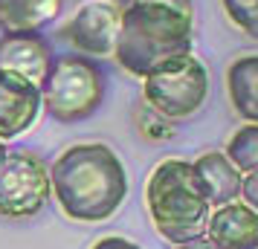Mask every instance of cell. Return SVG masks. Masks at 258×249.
<instances>
[{"instance_id":"cell-1","label":"cell","mask_w":258,"mask_h":249,"mask_svg":"<svg viewBox=\"0 0 258 249\" xmlns=\"http://www.w3.org/2000/svg\"><path fill=\"white\" fill-rule=\"evenodd\" d=\"M191 0H131L122 9L113 58L125 72L148 78L151 72L191 55Z\"/></svg>"},{"instance_id":"cell-8","label":"cell","mask_w":258,"mask_h":249,"mask_svg":"<svg viewBox=\"0 0 258 249\" xmlns=\"http://www.w3.org/2000/svg\"><path fill=\"white\" fill-rule=\"evenodd\" d=\"M41 87L15 72L0 70V139H15L35 125L41 113Z\"/></svg>"},{"instance_id":"cell-20","label":"cell","mask_w":258,"mask_h":249,"mask_svg":"<svg viewBox=\"0 0 258 249\" xmlns=\"http://www.w3.org/2000/svg\"><path fill=\"white\" fill-rule=\"evenodd\" d=\"M6 154H9V151H6V145H3V139H0V162L6 159Z\"/></svg>"},{"instance_id":"cell-5","label":"cell","mask_w":258,"mask_h":249,"mask_svg":"<svg viewBox=\"0 0 258 249\" xmlns=\"http://www.w3.org/2000/svg\"><path fill=\"white\" fill-rule=\"evenodd\" d=\"M142 96H145V105L157 110L160 116L171 122L188 119L203 107L209 96V72L200 58L186 55L142 78Z\"/></svg>"},{"instance_id":"cell-12","label":"cell","mask_w":258,"mask_h":249,"mask_svg":"<svg viewBox=\"0 0 258 249\" xmlns=\"http://www.w3.org/2000/svg\"><path fill=\"white\" fill-rule=\"evenodd\" d=\"M64 9V0H0V29L6 35H35Z\"/></svg>"},{"instance_id":"cell-14","label":"cell","mask_w":258,"mask_h":249,"mask_svg":"<svg viewBox=\"0 0 258 249\" xmlns=\"http://www.w3.org/2000/svg\"><path fill=\"white\" fill-rule=\"evenodd\" d=\"M226 159L238 171H255L258 168V125H244L229 136L226 142Z\"/></svg>"},{"instance_id":"cell-18","label":"cell","mask_w":258,"mask_h":249,"mask_svg":"<svg viewBox=\"0 0 258 249\" xmlns=\"http://www.w3.org/2000/svg\"><path fill=\"white\" fill-rule=\"evenodd\" d=\"M90 249H140L134 240L128 237H119V235H107V237H99Z\"/></svg>"},{"instance_id":"cell-9","label":"cell","mask_w":258,"mask_h":249,"mask_svg":"<svg viewBox=\"0 0 258 249\" xmlns=\"http://www.w3.org/2000/svg\"><path fill=\"white\" fill-rule=\"evenodd\" d=\"M52 47L41 32L35 35H6L0 38V70L15 72L41 87L52 67Z\"/></svg>"},{"instance_id":"cell-15","label":"cell","mask_w":258,"mask_h":249,"mask_svg":"<svg viewBox=\"0 0 258 249\" xmlns=\"http://www.w3.org/2000/svg\"><path fill=\"white\" fill-rule=\"evenodd\" d=\"M223 12L241 32L258 38V0H223Z\"/></svg>"},{"instance_id":"cell-16","label":"cell","mask_w":258,"mask_h":249,"mask_svg":"<svg viewBox=\"0 0 258 249\" xmlns=\"http://www.w3.org/2000/svg\"><path fill=\"white\" fill-rule=\"evenodd\" d=\"M137 128H140V133L145 136V139H168V136H174V125H171V119L160 116L157 110H151V107L145 105L142 107V113H137Z\"/></svg>"},{"instance_id":"cell-11","label":"cell","mask_w":258,"mask_h":249,"mask_svg":"<svg viewBox=\"0 0 258 249\" xmlns=\"http://www.w3.org/2000/svg\"><path fill=\"white\" fill-rule=\"evenodd\" d=\"M195 174H198L200 186H203V194L209 200L212 209L218 206H226V203H235L241 197V171L226 159V154L221 151H209V154H200L195 162Z\"/></svg>"},{"instance_id":"cell-6","label":"cell","mask_w":258,"mask_h":249,"mask_svg":"<svg viewBox=\"0 0 258 249\" xmlns=\"http://www.w3.org/2000/svg\"><path fill=\"white\" fill-rule=\"evenodd\" d=\"M52 197L49 165L32 151L6 154L0 162V217H35Z\"/></svg>"},{"instance_id":"cell-2","label":"cell","mask_w":258,"mask_h":249,"mask_svg":"<svg viewBox=\"0 0 258 249\" xmlns=\"http://www.w3.org/2000/svg\"><path fill=\"white\" fill-rule=\"evenodd\" d=\"M52 197L64 214L79 223H99L113 217L128 197V174L113 148L82 142L67 148L49 165Z\"/></svg>"},{"instance_id":"cell-3","label":"cell","mask_w":258,"mask_h":249,"mask_svg":"<svg viewBox=\"0 0 258 249\" xmlns=\"http://www.w3.org/2000/svg\"><path fill=\"white\" fill-rule=\"evenodd\" d=\"M145 203L154 229L174 246L206 235L212 206L203 194L195 165L186 159H163L145 186Z\"/></svg>"},{"instance_id":"cell-17","label":"cell","mask_w":258,"mask_h":249,"mask_svg":"<svg viewBox=\"0 0 258 249\" xmlns=\"http://www.w3.org/2000/svg\"><path fill=\"white\" fill-rule=\"evenodd\" d=\"M241 200H244L249 209L258 212V168L255 171H246L244 183H241Z\"/></svg>"},{"instance_id":"cell-4","label":"cell","mask_w":258,"mask_h":249,"mask_svg":"<svg viewBox=\"0 0 258 249\" xmlns=\"http://www.w3.org/2000/svg\"><path fill=\"white\" fill-rule=\"evenodd\" d=\"M105 99V70L96 58L67 52L55 55L41 81V105L55 122H82L93 116Z\"/></svg>"},{"instance_id":"cell-10","label":"cell","mask_w":258,"mask_h":249,"mask_svg":"<svg viewBox=\"0 0 258 249\" xmlns=\"http://www.w3.org/2000/svg\"><path fill=\"white\" fill-rule=\"evenodd\" d=\"M206 240L215 249H255L258 246V212L244 200L218 206L206 223Z\"/></svg>"},{"instance_id":"cell-13","label":"cell","mask_w":258,"mask_h":249,"mask_svg":"<svg viewBox=\"0 0 258 249\" xmlns=\"http://www.w3.org/2000/svg\"><path fill=\"white\" fill-rule=\"evenodd\" d=\"M226 90L235 113L258 125V55H241L226 70Z\"/></svg>"},{"instance_id":"cell-7","label":"cell","mask_w":258,"mask_h":249,"mask_svg":"<svg viewBox=\"0 0 258 249\" xmlns=\"http://www.w3.org/2000/svg\"><path fill=\"white\" fill-rule=\"evenodd\" d=\"M122 24V6L116 0H84L73 18L58 29V38L70 44L73 52L87 58L113 55Z\"/></svg>"},{"instance_id":"cell-21","label":"cell","mask_w":258,"mask_h":249,"mask_svg":"<svg viewBox=\"0 0 258 249\" xmlns=\"http://www.w3.org/2000/svg\"><path fill=\"white\" fill-rule=\"evenodd\" d=\"M255 249H258V246H255Z\"/></svg>"},{"instance_id":"cell-19","label":"cell","mask_w":258,"mask_h":249,"mask_svg":"<svg viewBox=\"0 0 258 249\" xmlns=\"http://www.w3.org/2000/svg\"><path fill=\"white\" fill-rule=\"evenodd\" d=\"M177 249H215L209 243V240H206V237H200V240H191V243H183V246H177Z\"/></svg>"}]
</instances>
